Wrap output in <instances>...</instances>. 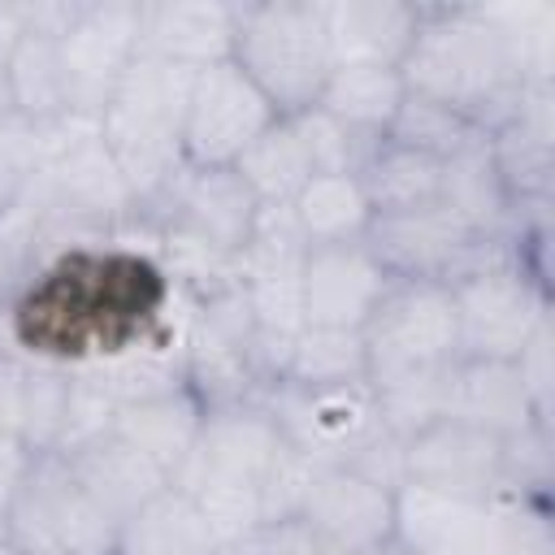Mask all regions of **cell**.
I'll list each match as a JSON object with an SVG mask.
<instances>
[{
    "mask_svg": "<svg viewBox=\"0 0 555 555\" xmlns=\"http://www.w3.org/2000/svg\"><path fill=\"white\" fill-rule=\"evenodd\" d=\"M182 312L143 225L56 247L9 299V351L61 369L121 356Z\"/></svg>",
    "mask_w": 555,
    "mask_h": 555,
    "instance_id": "6da1fadb",
    "label": "cell"
},
{
    "mask_svg": "<svg viewBox=\"0 0 555 555\" xmlns=\"http://www.w3.org/2000/svg\"><path fill=\"white\" fill-rule=\"evenodd\" d=\"M399 74L412 95L447 104L481 134L516 117L529 82H551L533 74L525 48L490 9L468 4H421L416 39Z\"/></svg>",
    "mask_w": 555,
    "mask_h": 555,
    "instance_id": "7a4b0ae2",
    "label": "cell"
},
{
    "mask_svg": "<svg viewBox=\"0 0 555 555\" xmlns=\"http://www.w3.org/2000/svg\"><path fill=\"white\" fill-rule=\"evenodd\" d=\"M191 82L195 69L139 52L100 113V143L108 147L139 208L186 165L182 121H186Z\"/></svg>",
    "mask_w": 555,
    "mask_h": 555,
    "instance_id": "3957f363",
    "label": "cell"
},
{
    "mask_svg": "<svg viewBox=\"0 0 555 555\" xmlns=\"http://www.w3.org/2000/svg\"><path fill=\"white\" fill-rule=\"evenodd\" d=\"M230 61L256 82V91L278 108V117L312 108L334 69L321 0L238 4Z\"/></svg>",
    "mask_w": 555,
    "mask_h": 555,
    "instance_id": "277c9868",
    "label": "cell"
},
{
    "mask_svg": "<svg viewBox=\"0 0 555 555\" xmlns=\"http://www.w3.org/2000/svg\"><path fill=\"white\" fill-rule=\"evenodd\" d=\"M260 408L269 412L278 438L308 455L317 468H351L360 464L382 438L377 399L369 377L356 382H330V386H295L278 382L260 395Z\"/></svg>",
    "mask_w": 555,
    "mask_h": 555,
    "instance_id": "5b68a950",
    "label": "cell"
},
{
    "mask_svg": "<svg viewBox=\"0 0 555 555\" xmlns=\"http://www.w3.org/2000/svg\"><path fill=\"white\" fill-rule=\"evenodd\" d=\"M4 542L22 555H117V520L74 477L65 455L43 451L4 516Z\"/></svg>",
    "mask_w": 555,
    "mask_h": 555,
    "instance_id": "8992f818",
    "label": "cell"
},
{
    "mask_svg": "<svg viewBox=\"0 0 555 555\" xmlns=\"http://www.w3.org/2000/svg\"><path fill=\"white\" fill-rule=\"evenodd\" d=\"M364 247L377 256V264L395 282H442L520 256L516 230L512 234H473L455 212L442 204L408 208V212H382L369 221Z\"/></svg>",
    "mask_w": 555,
    "mask_h": 555,
    "instance_id": "52a82bcc",
    "label": "cell"
},
{
    "mask_svg": "<svg viewBox=\"0 0 555 555\" xmlns=\"http://www.w3.org/2000/svg\"><path fill=\"white\" fill-rule=\"evenodd\" d=\"M364 377L395 382L412 373H438L460 360L455 304L442 282H390L369 321L360 325Z\"/></svg>",
    "mask_w": 555,
    "mask_h": 555,
    "instance_id": "ba28073f",
    "label": "cell"
},
{
    "mask_svg": "<svg viewBox=\"0 0 555 555\" xmlns=\"http://www.w3.org/2000/svg\"><path fill=\"white\" fill-rule=\"evenodd\" d=\"M451 304L460 360H516L538 325L551 321L546 278H538L525 256L494 260L455 278Z\"/></svg>",
    "mask_w": 555,
    "mask_h": 555,
    "instance_id": "9c48e42d",
    "label": "cell"
},
{
    "mask_svg": "<svg viewBox=\"0 0 555 555\" xmlns=\"http://www.w3.org/2000/svg\"><path fill=\"white\" fill-rule=\"evenodd\" d=\"M186 390L204 408L260 403L264 377L256 369V321L238 286L186 299Z\"/></svg>",
    "mask_w": 555,
    "mask_h": 555,
    "instance_id": "30bf717a",
    "label": "cell"
},
{
    "mask_svg": "<svg viewBox=\"0 0 555 555\" xmlns=\"http://www.w3.org/2000/svg\"><path fill=\"white\" fill-rule=\"evenodd\" d=\"M273 121L278 108L234 61L195 69L182 121V160L195 169H230Z\"/></svg>",
    "mask_w": 555,
    "mask_h": 555,
    "instance_id": "8fae6325",
    "label": "cell"
},
{
    "mask_svg": "<svg viewBox=\"0 0 555 555\" xmlns=\"http://www.w3.org/2000/svg\"><path fill=\"white\" fill-rule=\"evenodd\" d=\"M256 195L243 186L234 169H195L182 165L143 208L139 221L147 230L182 234L195 243H208L225 256H238L251 225H256Z\"/></svg>",
    "mask_w": 555,
    "mask_h": 555,
    "instance_id": "7c38bea8",
    "label": "cell"
},
{
    "mask_svg": "<svg viewBox=\"0 0 555 555\" xmlns=\"http://www.w3.org/2000/svg\"><path fill=\"white\" fill-rule=\"evenodd\" d=\"M69 113H104L117 78L139 56V4L134 0H82L69 30L56 39Z\"/></svg>",
    "mask_w": 555,
    "mask_h": 555,
    "instance_id": "4fadbf2b",
    "label": "cell"
},
{
    "mask_svg": "<svg viewBox=\"0 0 555 555\" xmlns=\"http://www.w3.org/2000/svg\"><path fill=\"white\" fill-rule=\"evenodd\" d=\"M278 442L282 438L260 403L204 408L199 434L169 486H178L182 494H199L212 486H260Z\"/></svg>",
    "mask_w": 555,
    "mask_h": 555,
    "instance_id": "5bb4252c",
    "label": "cell"
},
{
    "mask_svg": "<svg viewBox=\"0 0 555 555\" xmlns=\"http://www.w3.org/2000/svg\"><path fill=\"white\" fill-rule=\"evenodd\" d=\"M299 520L330 555H364L395 538V490L356 468H317Z\"/></svg>",
    "mask_w": 555,
    "mask_h": 555,
    "instance_id": "9a60e30c",
    "label": "cell"
},
{
    "mask_svg": "<svg viewBox=\"0 0 555 555\" xmlns=\"http://www.w3.org/2000/svg\"><path fill=\"white\" fill-rule=\"evenodd\" d=\"M403 481L460 499H490L503 481V438L442 416L403 442Z\"/></svg>",
    "mask_w": 555,
    "mask_h": 555,
    "instance_id": "2e32d148",
    "label": "cell"
},
{
    "mask_svg": "<svg viewBox=\"0 0 555 555\" xmlns=\"http://www.w3.org/2000/svg\"><path fill=\"white\" fill-rule=\"evenodd\" d=\"M395 278L377 264L364 243L308 247L304 260V325L312 330H356L369 321L377 299Z\"/></svg>",
    "mask_w": 555,
    "mask_h": 555,
    "instance_id": "e0dca14e",
    "label": "cell"
},
{
    "mask_svg": "<svg viewBox=\"0 0 555 555\" xmlns=\"http://www.w3.org/2000/svg\"><path fill=\"white\" fill-rule=\"evenodd\" d=\"M395 542L408 555H494V503L403 481L395 490Z\"/></svg>",
    "mask_w": 555,
    "mask_h": 555,
    "instance_id": "ac0fdd59",
    "label": "cell"
},
{
    "mask_svg": "<svg viewBox=\"0 0 555 555\" xmlns=\"http://www.w3.org/2000/svg\"><path fill=\"white\" fill-rule=\"evenodd\" d=\"M234 17H238V4H225V0L139 4V52L186 65V69L221 65L234 52Z\"/></svg>",
    "mask_w": 555,
    "mask_h": 555,
    "instance_id": "d6986e66",
    "label": "cell"
},
{
    "mask_svg": "<svg viewBox=\"0 0 555 555\" xmlns=\"http://www.w3.org/2000/svg\"><path fill=\"white\" fill-rule=\"evenodd\" d=\"M334 65L399 69L421 22V4L399 0H321Z\"/></svg>",
    "mask_w": 555,
    "mask_h": 555,
    "instance_id": "ffe728a7",
    "label": "cell"
},
{
    "mask_svg": "<svg viewBox=\"0 0 555 555\" xmlns=\"http://www.w3.org/2000/svg\"><path fill=\"white\" fill-rule=\"evenodd\" d=\"M464 425H477L494 438H512L538 416L516 360H455L451 369V412Z\"/></svg>",
    "mask_w": 555,
    "mask_h": 555,
    "instance_id": "44dd1931",
    "label": "cell"
},
{
    "mask_svg": "<svg viewBox=\"0 0 555 555\" xmlns=\"http://www.w3.org/2000/svg\"><path fill=\"white\" fill-rule=\"evenodd\" d=\"M65 455V464L74 468V477L95 494V503L117 520H130L152 494H160L169 486V477L147 460L139 455L130 442H121L117 434H104L87 447H74V451H56Z\"/></svg>",
    "mask_w": 555,
    "mask_h": 555,
    "instance_id": "7402d4cb",
    "label": "cell"
},
{
    "mask_svg": "<svg viewBox=\"0 0 555 555\" xmlns=\"http://www.w3.org/2000/svg\"><path fill=\"white\" fill-rule=\"evenodd\" d=\"M199 421H204V403L182 386V390L117 408L113 434L130 442L139 455H147L165 477H173L199 434Z\"/></svg>",
    "mask_w": 555,
    "mask_h": 555,
    "instance_id": "603a6c76",
    "label": "cell"
},
{
    "mask_svg": "<svg viewBox=\"0 0 555 555\" xmlns=\"http://www.w3.org/2000/svg\"><path fill=\"white\" fill-rule=\"evenodd\" d=\"M438 204L447 212H455L473 234H512L516 230V212H512L507 186L494 169L490 139H481V143L442 160Z\"/></svg>",
    "mask_w": 555,
    "mask_h": 555,
    "instance_id": "cb8c5ba5",
    "label": "cell"
},
{
    "mask_svg": "<svg viewBox=\"0 0 555 555\" xmlns=\"http://www.w3.org/2000/svg\"><path fill=\"white\" fill-rule=\"evenodd\" d=\"M212 546L217 542L208 533V520L178 486L152 494L117 529V555H212Z\"/></svg>",
    "mask_w": 555,
    "mask_h": 555,
    "instance_id": "d4e9b609",
    "label": "cell"
},
{
    "mask_svg": "<svg viewBox=\"0 0 555 555\" xmlns=\"http://www.w3.org/2000/svg\"><path fill=\"white\" fill-rule=\"evenodd\" d=\"M403 95H408V87H403L399 69L334 65L317 95V108H325L330 117H338L347 130H356L364 139H386Z\"/></svg>",
    "mask_w": 555,
    "mask_h": 555,
    "instance_id": "484cf974",
    "label": "cell"
},
{
    "mask_svg": "<svg viewBox=\"0 0 555 555\" xmlns=\"http://www.w3.org/2000/svg\"><path fill=\"white\" fill-rule=\"evenodd\" d=\"M291 217L308 247H338V243H364L373 208L356 173H312L308 186L295 195Z\"/></svg>",
    "mask_w": 555,
    "mask_h": 555,
    "instance_id": "4316f807",
    "label": "cell"
},
{
    "mask_svg": "<svg viewBox=\"0 0 555 555\" xmlns=\"http://www.w3.org/2000/svg\"><path fill=\"white\" fill-rule=\"evenodd\" d=\"M356 178L364 186V199H369L373 217H382V212H408V208L438 204L442 160L438 156H425L416 147H403V143L382 139L369 152V160L360 165Z\"/></svg>",
    "mask_w": 555,
    "mask_h": 555,
    "instance_id": "83f0119b",
    "label": "cell"
},
{
    "mask_svg": "<svg viewBox=\"0 0 555 555\" xmlns=\"http://www.w3.org/2000/svg\"><path fill=\"white\" fill-rule=\"evenodd\" d=\"M243 186L256 195L260 208H291L295 195L308 186L312 178V165H308V152L291 126V117H278L234 165H230Z\"/></svg>",
    "mask_w": 555,
    "mask_h": 555,
    "instance_id": "f1b7e54d",
    "label": "cell"
},
{
    "mask_svg": "<svg viewBox=\"0 0 555 555\" xmlns=\"http://www.w3.org/2000/svg\"><path fill=\"white\" fill-rule=\"evenodd\" d=\"M4 74H9V95H13V117L43 126V121H56L69 113L56 39H43V35L22 39L4 56Z\"/></svg>",
    "mask_w": 555,
    "mask_h": 555,
    "instance_id": "f546056e",
    "label": "cell"
},
{
    "mask_svg": "<svg viewBox=\"0 0 555 555\" xmlns=\"http://www.w3.org/2000/svg\"><path fill=\"white\" fill-rule=\"evenodd\" d=\"M65 408H69V369L26 360L22 356V382H17V421L13 434L35 451H56L61 429H65Z\"/></svg>",
    "mask_w": 555,
    "mask_h": 555,
    "instance_id": "4dcf8cb0",
    "label": "cell"
},
{
    "mask_svg": "<svg viewBox=\"0 0 555 555\" xmlns=\"http://www.w3.org/2000/svg\"><path fill=\"white\" fill-rule=\"evenodd\" d=\"M451 369L412 373V377H395V382H369L373 386V399H377L382 429L390 438L408 442L412 434L438 425L451 412Z\"/></svg>",
    "mask_w": 555,
    "mask_h": 555,
    "instance_id": "1f68e13d",
    "label": "cell"
},
{
    "mask_svg": "<svg viewBox=\"0 0 555 555\" xmlns=\"http://www.w3.org/2000/svg\"><path fill=\"white\" fill-rule=\"evenodd\" d=\"M364 377V343L356 330H312L304 325L291 343L282 382L295 386H330Z\"/></svg>",
    "mask_w": 555,
    "mask_h": 555,
    "instance_id": "d6a6232c",
    "label": "cell"
},
{
    "mask_svg": "<svg viewBox=\"0 0 555 555\" xmlns=\"http://www.w3.org/2000/svg\"><path fill=\"white\" fill-rule=\"evenodd\" d=\"M386 139L390 143H403V147H416L425 156L447 160V156H455V152L490 139V134H481L468 117L451 113L447 104L408 91L403 104H399V113H395V121H390V130H386Z\"/></svg>",
    "mask_w": 555,
    "mask_h": 555,
    "instance_id": "836d02e7",
    "label": "cell"
},
{
    "mask_svg": "<svg viewBox=\"0 0 555 555\" xmlns=\"http://www.w3.org/2000/svg\"><path fill=\"white\" fill-rule=\"evenodd\" d=\"M304 152H308V165L312 173H360V165L369 160V152L382 143V139H364L356 130H347L338 117H330L325 108H304L291 117Z\"/></svg>",
    "mask_w": 555,
    "mask_h": 555,
    "instance_id": "e575fe53",
    "label": "cell"
},
{
    "mask_svg": "<svg viewBox=\"0 0 555 555\" xmlns=\"http://www.w3.org/2000/svg\"><path fill=\"white\" fill-rule=\"evenodd\" d=\"M312 477H317V464L308 455H299L295 447L278 442L256 494H260V520L264 525H278V520H299L304 512V499L312 490Z\"/></svg>",
    "mask_w": 555,
    "mask_h": 555,
    "instance_id": "d590c367",
    "label": "cell"
},
{
    "mask_svg": "<svg viewBox=\"0 0 555 555\" xmlns=\"http://www.w3.org/2000/svg\"><path fill=\"white\" fill-rule=\"evenodd\" d=\"M503 490L546 499L551 490V421H533L520 434L503 438Z\"/></svg>",
    "mask_w": 555,
    "mask_h": 555,
    "instance_id": "8d00e7d4",
    "label": "cell"
},
{
    "mask_svg": "<svg viewBox=\"0 0 555 555\" xmlns=\"http://www.w3.org/2000/svg\"><path fill=\"white\" fill-rule=\"evenodd\" d=\"M113 421H117V403L95 382H87L82 373L69 369V408H65V429H61L56 451H74V447H87V442L113 434Z\"/></svg>",
    "mask_w": 555,
    "mask_h": 555,
    "instance_id": "74e56055",
    "label": "cell"
},
{
    "mask_svg": "<svg viewBox=\"0 0 555 555\" xmlns=\"http://www.w3.org/2000/svg\"><path fill=\"white\" fill-rule=\"evenodd\" d=\"M39 169V147H35V126L22 117H9L0 126V212L30 186Z\"/></svg>",
    "mask_w": 555,
    "mask_h": 555,
    "instance_id": "f35d334b",
    "label": "cell"
},
{
    "mask_svg": "<svg viewBox=\"0 0 555 555\" xmlns=\"http://www.w3.org/2000/svg\"><path fill=\"white\" fill-rule=\"evenodd\" d=\"M30 460H35V451L17 434H0V538H4V516L30 473Z\"/></svg>",
    "mask_w": 555,
    "mask_h": 555,
    "instance_id": "ab89813d",
    "label": "cell"
},
{
    "mask_svg": "<svg viewBox=\"0 0 555 555\" xmlns=\"http://www.w3.org/2000/svg\"><path fill=\"white\" fill-rule=\"evenodd\" d=\"M17 382H22V356L0 351V434H13L17 421Z\"/></svg>",
    "mask_w": 555,
    "mask_h": 555,
    "instance_id": "60d3db41",
    "label": "cell"
},
{
    "mask_svg": "<svg viewBox=\"0 0 555 555\" xmlns=\"http://www.w3.org/2000/svg\"><path fill=\"white\" fill-rule=\"evenodd\" d=\"M22 39H30V9H26V0H0V56H9Z\"/></svg>",
    "mask_w": 555,
    "mask_h": 555,
    "instance_id": "b9f144b4",
    "label": "cell"
},
{
    "mask_svg": "<svg viewBox=\"0 0 555 555\" xmlns=\"http://www.w3.org/2000/svg\"><path fill=\"white\" fill-rule=\"evenodd\" d=\"M212 555H264V546H260V529L247 533V538H238V542H221V546H212Z\"/></svg>",
    "mask_w": 555,
    "mask_h": 555,
    "instance_id": "7bdbcfd3",
    "label": "cell"
},
{
    "mask_svg": "<svg viewBox=\"0 0 555 555\" xmlns=\"http://www.w3.org/2000/svg\"><path fill=\"white\" fill-rule=\"evenodd\" d=\"M13 117V95H9V74H4V56H0V126Z\"/></svg>",
    "mask_w": 555,
    "mask_h": 555,
    "instance_id": "ee69618b",
    "label": "cell"
},
{
    "mask_svg": "<svg viewBox=\"0 0 555 555\" xmlns=\"http://www.w3.org/2000/svg\"><path fill=\"white\" fill-rule=\"evenodd\" d=\"M9 299L13 295L0 291V351H9Z\"/></svg>",
    "mask_w": 555,
    "mask_h": 555,
    "instance_id": "f6af8a7d",
    "label": "cell"
},
{
    "mask_svg": "<svg viewBox=\"0 0 555 555\" xmlns=\"http://www.w3.org/2000/svg\"><path fill=\"white\" fill-rule=\"evenodd\" d=\"M0 555H22V551H17L13 542H4V538H0Z\"/></svg>",
    "mask_w": 555,
    "mask_h": 555,
    "instance_id": "bcb514c9",
    "label": "cell"
},
{
    "mask_svg": "<svg viewBox=\"0 0 555 555\" xmlns=\"http://www.w3.org/2000/svg\"><path fill=\"white\" fill-rule=\"evenodd\" d=\"M403 555H408V551H403Z\"/></svg>",
    "mask_w": 555,
    "mask_h": 555,
    "instance_id": "7dc6e473",
    "label": "cell"
}]
</instances>
